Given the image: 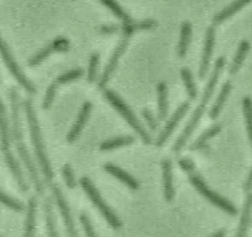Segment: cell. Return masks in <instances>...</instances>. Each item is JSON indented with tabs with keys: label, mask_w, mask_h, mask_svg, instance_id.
I'll return each mask as SVG.
<instances>
[{
	"label": "cell",
	"mask_w": 252,
	"mask_h": 237,
	"mask_svg": "<svg viewBox=\"0 0 252 237\" xmlns=\"http://www.w3.org/2000/svg\"><path fill=\"white\" fill-rule=\"evenodd\" d=\"M0 148L3 155L11 152L10 150V131L7 119L6 108L0 100Z\"/></svg>",
	"instance_id": "obj_15"
},
{
	"label": "cell",
	"mask_w": 252,
	"mask_h": 237,
	"mask_svg": "<svg viewBox=\"0 0 252 237\" xmlns=\"http://www.w3.org/2000/svg\"><path fill=\"white\" fill-rule=\"evenodd\" d=\"M91 110H92V103L89 102V101L84 102V104L82 105V108L79 112V115L77 117L76 122L74 123L71 130L67 134L66 139H67L68 143H70V144L74 143L79 138V136H80V134H81L88 118H89Z\"/></svg>",
	"instance_id": "obj_13"
},
{
	"label": "cell",
	"mask_w": 252,
	"mask_h": 237,
	"mask_svg": "<svg viewBox=\"0 0 252 237\" xmlns=\"http://www.w3.org/2000/svg\"><path fill=\"white\" fill-rule=\"evenodd\" d=\"M62 175H63V178H64V181H65L67 187L70 189H73L76 186V181H75V177H74L72 168L69 164H65L62 167Z\"/></svg>",
	"instance_id": "obj_33"
},
{
	"label": "cell",
	"mask_w": 252,
	"mask_h": 237,
	"mask_svg": "<svg viewBox=\"0 0 252 237\" xmlns=\"http://www.w3.org/2000/svg\"><path fill=\"white\" fill-rule=\"evenodd\" d=\"M249 49H250L249 41L246 40V39L241 40V42L239 43L238 48L235 52V55H234L233 60L231 62V65L229 67V74L230 75H235L239 71V69L241 68V66L243 64V61H244Z\"/></svg>",
	"instance_id": "obj_21"
},
{
	"label": "cell",
	"mask_w": 252,
	"mask_h": 237,
	"mask_svg": "<svg viewBox=\"0 0 252 237\" xmlns=\"http://www.w3.org/2000/svg\"><path fill=\"white\" fill-rule=\"evenodd\" d=\"M242 110L245 118L248 138L252 146V99L248 96L242 98Z\"/></svg>",
	"instance_id": "obj_27"
},
{
	"label": "cell",
	"mask_w": 252,
	"mask_h": 237,
	"mask_svg": "<svg viewBox=\"0 0 252 237\" xmlns=\"http://www.w3.org/2000/svg\"><path fill=\"white\" fill-rule=\"evenodd\" d=\"M192 36V25L190 22L185 21L180 28V38L177 45V55L179 58L185 57Z\"/></svg>",
	"instance_id": "obj_19"
},
{
	"label": "cell",
	"mask_w": 252,
	"mask_h": 237,
	"mask_svg": "<svg viewBox=\"0 0 252 237\" xmlns=\"http://www.w3.org/2000/svg\"><path fill=\"white\" fill-rule=\"evenodd\" d=\"M189 108H190V103L187 100L183 101L177 107V109L174 111V113L168 119L165 126L163 127V129L161 130V132L158 136L157 141H156V146L157 147L160 148L166 143V141L168 140V138L170 137V135L172 134V132L174 131V129L176 128V126L178 125L180 120L184 117V115L186 114V112L188 111Z\"/></svg>",
	"instance_id": "obj_8"
},
{
	"label": "cell",
	"mask_w": 252,
	"mask_h": 237,
	"mask_svg": "<svg viewBox=\"0 0 252 237\" xmlns=\"http://www.w3.org/2000/svg\"><path fill=\"white\" fill-rule=\"evenodd\" d=\"M251 214H252V192L246 194V199L243 205L236 236L243 237L247 235V231L251 223Z\"/></svg>",
	"instance_id": "obj_17"
},
{
	"label": "cell",
	"mask_w": 252,
	"mask_h": 237,
	"mask_svg": "<svg viewBox=\"0 0 252 237\" xmlns=\"http://www.w3.org/2000/svg\"><path fill=\"white\" fill-rule=\"evenodd\" d=\"M0 203H2L6 207H8L14 210H17V211H22L24 209V206L21 202L11 198L10 196L5 194L1 190H0Z\"/></svg>",
	"instance_id": "obj_30"
},
{
	"label": "cell",
	"mask_w": 252,
	"mask_h": 237,
	"mask_svg": "<svg viewBox=\"0 0 252 237\" xmlns=\"http://www.w3.org/2000/svg\"><path fill=\"white\" fill-rule=\"evenodd\" d=\"M252 0H235L228 6H226L224 9H222L220 12L216 14L213 18V24L214 25H220L232 17L236 12L240 11L244 6H246L248 3H250Z\"/></svg>",
	"instance_id": "obj_18"
},
{
	"label": "cell",
	"mask_w": 252,
	"mask_h": 237,
	"mask_svg": "<svg viewBox=\"0 0 252 237\" xmlns=\"http://www.w3.org/2000/svg\"><path fill=\"white\" fill-rule=\"evenodd\" d=\"M103 169L107 173H109L113 177L117 178L122 183H124L129 189H131V190L139 189L138 181L132 175H130L129 173H127L125 170L121 169L117 165H115L113 163H105L103 165Z\"/></svg>",
	"instance_id": "obj_16"
},
{
	"label": "cell",
	"mask_w": 252,
	"mask_h": 237,
	"mask_svg": "<svg viewBox=\"0 0 252 237\" xmlns=\"http://www.w3.org/2000/svg\"><path fill=\"white\" fill-rule=\"evenodd\" d=\"M26 115L30 127V133H31V139L32 143V147L34 149V154L36 156L37 162L39 164V167L43 173V176L47 182H50L53 178V171L50 166V162L47 158L45 148L42 143V138L40 134L39 125L37 122L36 114L34 112L33 106H32V100L31 98H26L24 102Z\"/></svg>",
	"instance_id": "obj_3"
},
{
	"label": "cell",
	"mask_w": 252,
	"mask_h": 237,
	"mask_svg": "<svg viewBox=\"0 0 252 237\" xmlns=\"http://www.w3.org/2000/svg\"><path fill=\"white\" fill-rule=\"evenodd\" d=\"M135 142V138L132 136H122V137H117V138H113V139H109L106 140L104 142H102L99 146V149L102 151L105 150H111L120 147H124V146H128L132 143Z\"/></svg>",
	"instance_id": "obj_25"
},
{
	"label": "cell",
	"mask_w": 252,
	"mask_h": 237,
	"mask_svg": "<svg viewBox=\"0 0 252 237\" xmlns=\"http://www.w3.org/2000/svg\"><path fill=\"white\" fill-rule=\"evenodd\" d=\"M80 184L85 191V193L88 195L89 199L93 202V204L95 206V207L99 210V212L102 214V216L105 218L107 223L115 230L119 229L122 226V223L118 216L115 214V212L109 207V206L104 202L102 197L100 196L97 189L94 187L91 179L88 177H82L80 179Z\"/></svg>",
	"instance_id": "obj_6"
},
{
	"label": "cell",
	"mask_w": 252,
	"mask_h": 237,
	"mask_svg": "<svg viewBox=\"0 0 252 237\" xmlns=\"http://www.w3.org/2000/svg\"><path fill=\"white\" fill-rule=\"evenodd\" d=\"M142 115H143L144 119L146 120V122H147V124H148L150 130L155 132V131L158 129V122H157V120H156L154 114L151 112V110H150V109H147V108L143 109Z\"/></svg>",
	"instance_id": "obj_36"
},
{
	"label": "cell",
	"mask_w": 252,
	"mask_h": 237,
	"mask_svg": "<svg viewBox=\"0 0 252 237\" xmlns=\"http://www.w3.org/2000/svg\"><path fill=\"white\" fill-rule=\"evenodd\" d=\"M0 54L1 57L3 59V61L5 62L6 66L8 67L9 71L12 73V75L15 77V79L20 83V85L26 89L28 90L30 93H34L36 91L34 86L31 83V81L24 75V73L22 72V70L20 69V67L18 66V64L16 63L15 59L13 58L10 49L8 47V45L6 44V42L2 39V37L0 36Z\"/></svg>",
	"instance_id": "obj_7"
},
{
	"label": "cell",
	"mask_w": 252,
	"mask_h": 237,
	"mask_svg": "<svg viewBox=\"0 0 252 237\" xmlns=\"http://www.w3.org/2000/svg\"><path fill=\"white\" fill-rule=\"evenodd\" d=\"M9 98L11 101V117H12V135L14 138L15 146L17 148V151L26 166L30 178L35 188V191L37 194L42 195L44 190H43V185L40 181V178L38 176L36 167L28 151V148L24 143V138H23V131H22V126H21V119H20V105H19V96H18V91L16 89H11L9 90Z\"/></svg>",
	"instance_id": "obj_1"
},
{
	"label": "cell",
	"mask_w": 252,
	"mask_h": 237,
	"mask_svg": "<svg viewBox=\"0 0 252 237\" xmlns=\"http://www.w3.org/2000/svg\"><path fill=\"white\" fill-rule=\"evenodd\" d=\"M52 193L55 197L57 206L60 209L62 218L64 220V224L66 227V231L70 236H77L78 233L76 231L75 228V224L73 221V217H72V213L70 210V207L64 198V195L61 191V189L57 186V185H52Z\"/></svg>",
	"instance_id": "obj_11"
},
{
	"label": "cell",
	"mask_w": 252,
	"mask_h": 237,
	"mask_svg": "<svg viewBox=\"0 0 252 237\" xmlns=\"http://www.w3.org/2000/svg\"><path fill=\"white\" fill-rule=\"evenodd\" d=\"M243 190L246 194L252 192V168H251V170L248 174V177H247V179H246V181L243 185Z\"/></svg>",
	"instance_id": "obj_38"
},
{
	"label": "cell",
	"mask_w": 252,
	"mask_h": 237,
	"mask_svg": "<svg viewBox=\"0 0 252 237\" xmlns=\"http://www.w3.org/2000/svg\"><path fill=\"white\" fill-rule=\"evenodd\" d=\"M225 64V60L224 57L220 56L217 59L215 66H214V70L210 76V79L207 83V86L203 91V95L201 98V101L198 105V107H196L195 111L193 112L191 118L189 119V121L186 124V127L184 128V130L182 131V133L180 134V136L177 138V140L175 141L173 147H172V151L174 153H179L181 152V150L183 149V148L185 147L187 141L189 140V138L191 137V135L193 134L194 130L196 129V127L198 126L206 108L207 105L209 103V100L211 99L214 90L216 89V86L218 84V81L220 79V76L221 74V71L224 67Z\"/></svg>",
	"instance_id": "obj_2"
},
{
	"label": "cell",
	"mask_w": 252,
	"mask_h": 237,
	"mask_svg": "<svg viewBox=\"0 0 252 237\" xmlns=\"http://www.w3.org/2000/svg\"><path fill=\"white\" fill-rule=\"evenodd\" d=\"M180 75H181V78L185 85V89H186L188 97L190 99H195L197 96L198 90H197V88H196V85H195V82L193 79V75H192L190 69L187 67L182 68L180 70Z\"/></svg>",
	"instance_id": "obj_26"
},
{
	"label": "cell",
	"mask_w": 252,
	"mask_h": 237,
	"mask_svg": "<svg viewBox=\"0 0 252 237\" xmlns=\"http://www.w3.org/2000/svg\"><path fill=\"white\" fill-rule=\"evenodd\" d=\"M80 221H81V223L83 225V228H84V230H85V232L88 236H91V237L95 236V232L94 230L92 221H91L89 215L85 211H83L80 214Z\"/></svg>",
	"instance_id": "obj_34"
},
{
	"label": "cell",
	"mask_w": 252,
	"mask_h": 237,
	"mask_svg": "<svg viewBox=\"0 0 252 237\" xmlns=\"http://www.w3.org/2000/svg\"><path fill=\"white\" fill-rule=\"evenodd\" d=\"M215 38H216V30H215V27L211 26L207 29L206 35H205L204 48H203L200 68H199V72H198V76H199L200 80H204V78L206 77V75L209 71L212 54L214 52Z\"/></svg>",
	"instance_id": "obj_9"
},
{
	"label": "cell",
	"mask_w": 252,
	"mask_h": 237,
	"mask_svg": "<svg viewBox=\"0 0 252 237\" xmlns=\"http://www.w3.org/2000/svg\"><path fill=\"white\" fill-rule=\"evenodd\" d=\"M230 90H231V84L229 81H226L221 86L220 93H219L215 103L211 107V110L209 112V116L211 119H216L220 115V113L229 93H230Z\"/></svg>",
	"instance_id": "obj_20"
},
{
	"label": "cell",
	"mask_w": 252,
	"mask_h": 237,
	"mask_svg": "<svg viewBox=\"0 0 252 237\" xmlns=\"http://www.w3.org/2000/svg\"><path fill=\"white\" fill-rule=\"evenodd\" d=\"M83 75V71L81 69H75V70H71L69 72H66L62 75H60L57 79H56V84L60 85V84H65L74 80L79 79L81 76Z\"/></svg>",
	"instance_id": "obj_32"
},
{
	"label": "cell",
	"mask_w": 252,
	"mask_h": 237,
	"mask_svg": "<svg viewBox=\"0 0 252 237\" xmlns=\"http://www.w3.org/2000/svg\"><path fill=\"white\" fill-rule=\"evenodd\" d=\"M44 211H45L47 233L49 236H56L57 232L55 229L54 215H53V210H52V202H51L50 198H46L44 201Z\"/></svg>",
	"instance_id": "obj_28"
},
{
	"label": "cell",
	"mask_w": 252,
	"mask_h": 237,
	"mask_svg": "<svg viewBox=\"0 0 252 237\" xmlns=\"http://www.w3.org/2000/svg\"><path fill=\"white\" fill-rule=\"evenodd\" d=\"M69 48V42L65 37H57L55 38L51 43H49L47 46L43 47L41 50H39L35 55H33L29 60L30 66H35L38 65L43 59H45L50 53L54 51H66Z\"/></svg>",
	"instance_id": "obj_12"
},
{
	"label": "cell",
	"mask_w": 252,
	"mask_h": 237,
	"mask_svg": "<svg viewBox=\"0 0 252 237\" xmlns=\"http://www.w3.org/2000/svg\"><path fill=\"white\" fill-rule=\"evenodd\" d=\"M35 212H36V200L34 197H32L29 200L28 204V212L25 222V235L32 236L34 231L35 226Z\"/></svg>",
	"instance_id": "obj_24"
},
{
	"label": "cell",
	"mask_w": 252,
	"mask_h": 237,
	"mask_svg": "<svg viewBox=\"0 0 252 237\" xmlns=\"http://www.w3.org/2000/svg\"><path fill=\"white\" fill-rule=\"evenodd\" d=\"M188 179H189L190 183L194 186V188L211 204H213L217 207L220 208L221 210H223L225 213H227L229 215L237 214L238 210H237L236 207L231 202H229L228 200H226L220 194L213 191L207 185V183L205 182L203 177L199 174V172H197L196 170L191 171L190 173H188Z\"/></svg>",
	"instance_id": "obj_5"
},
{
	"label": "cell",
	"mask_w": 252,
	"mask_h": 237,
	"mask_svg": "<svg viewBox=\"0 0 252 237\" xmlns=\"http://www.w3.org/2000/svg\"><path fill=\"white\" fill-rule=\"evenodd\" d=\"M158 90V116L160 121L165 120L167 116L168 110V102H167V88L164 83H159L157 86Z\"/></svg>",
	"instance_id": "obj_23"
},
{
	"label": "cell",
	"mask_w": 252,
	"mask_h": 237,
	"mask_svg": "<svg viewBox=\"0 0 252 237\" xmlns=\"http://www.w3.org/2000/svg\"><path fill=\"white\" fill-rule=\"evenodd\" d=\"M102 2L103 5H105L108 9L111 10V12L118 17L119 19L123 20L125 23H129L131 22L130 17L128 16V14L118 5V3L115 0H100Z\"/></svg>",
	"instance_id": "obj_29"
},
{
	"label": "cell",
	"mask_w": 252,
	"mask_h": 237,
	"mask_svg": "<svg viewBox=\"0 0 252 237\" xmlns=\"http://www.w3.org/2000/svg\"><path fill=\"white\" fill-rule=\"evenodd\" d=\"M220 124H215L212 125L210 128H208L205 132L202 133V135L189 147L190 150H201L207 148V142L215 137L217 134L220 133Z\"/></svg>",
	"instance_id": "obj_22"
},
{
	"label": "cell",
	"mask_w": 252,
	"mask_h": 237,
	"mask_svg": "<svg viewBox=\"0 0 252 237\" xmlns=\"http://www.w3.org/2000/svg\"><path fill=\"white\" fill-rule=\"evenodd\" d=\"M56 89H57V84L56 83H53L48 87V89L46 90V93H45V97H44L43 102H42V108L47 109L51 105V103L53 102V99L55 97Z\"/></svg>",
	"instance_id": "obj_35"
},
{
	"label": "cell",
	"mask_w": 252,
	"mask_h": 237,
	"mask_svg": "<svg viewBox=\"0 0 252 237\" xmlns=\"http://www.w3.org/2000/svg\"><path fill=\"white\" fill-rule=\"evenodd\" d=\"M224 234H225L224 228H220V229L218 230L216 233H214L213 236H214V237H221V236H224Z\"/></svg>",
	"instance_id": "obj_40"
},
{
	"label": "cell",
	"mask_w": 252,
	"mask_h": 237,
	"mask_svg": "<svg viewBox=\"0 0 252 237\" xmlns=\"http://www.w3.org/2000/svg\"><path fill=\"white\" fill-rule=\"evenodd\" d=\"M104 97L110 102V104L119 112V114L126 120V122L131 126V128L139 135L144 144H152V137L145 129V127L138 120L136 115L133 113L131 108L118 96L116 92L110 89L103 90Z\"/></svg>",
	"instance_id": "obj_4"
},
{
	"label": "cell",
	"mask_w": 252,
	"mask_h": 237,
	"mask_svg": "<svg viewBox=\"0 0 252 237\" xmlns=\"http://www.w3.org/2000/svg\"><path fill=\"white\" fill-rule=\"evenodd\" d=\"M99 61V54L94 52L90 57V64L88 70V81L89 83H93L96 77V69Z\"/></svg>",
	"instance_id": "obj_31"
},
{
	"label": "cell",
	"mask_w": 252,
	"mask_h": 237,
	"mask_svg": "<svg viewBox=\"0 0 252 237\" xmlns=\"http://www.w3.org/2000/svg\"><path fill=\"white\" fill-rule=\"evenodd\" d=\"M129 35L127 34H124V37L119 41L118 45L116 46V48L114 49L111 57L109 58V61L107 63V65L105 66L104 68V71L100 77V79L98 80V83H97V86L99 89H103L104 86L107 84L108 80L110 79L112 73L114 72L117 64H118V61L121 57V55L123 54V52L125 51L127 45H128V39H129Z\"/></svg>",
	"instance_id": "obj_10"
},
{
	"label": "cell",
	"mask_w": 252,
	"mask_h": 237,
	"mask_svg": "<svg viewBox=\"0 0 252 237\" xmlns=\"http://www.w3.org/2000/svg\"><path fill=\"white\" fill-rule=\"evenodd\" d=\"M117 30L116 27H113V26H104L101 28V32L103 33H110V32H114L115 30Z\"/></svg>",
	"instance_id": "obj_39"
},
{
	"label": "cell",
	"mask_w": 252,
	"mask_h": 237,
	"mask_svg": "<svg viewBox=\"0 0 252 237\" xmlns=\"http://www.w3.org/2000/svg\"><path fill=\"white\" fill-rule=\"evenodd\" d=\"M178 165L183 171H185L187 173H190L191 171L195 170L194 162L191 159H188V158H180L178 160Z\"/></svg>",
	"instance_id": "obj_37"
},
{
	"label": "cell",
	"mask_w": 252,
	"mask_h": 237,
	"mask_svg": "<svg viewBox=\"0 0 252 237\" xmlns=\"http://www.w3.org/2000/svg\"><path fill=\"white\" fill-rule=\"evenodd\" d=\"M162 169V183H163V197L166 202H171L174 198L175 191L173 186L172 176V162L169 158H163L161 161Z\"/></svg>",
	"instance_id": "obj_14"
}]
</instances>
